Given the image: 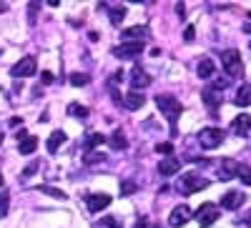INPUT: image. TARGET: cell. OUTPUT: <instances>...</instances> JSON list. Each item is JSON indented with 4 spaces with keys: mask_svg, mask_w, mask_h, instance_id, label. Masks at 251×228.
Wrapping results in <instances>:
<instances>
[{
    "mask_svg": "<svg viewBox=\"0 0 251 228\" xmlns=\"http://www.w3.org/2000/svg\"><path fill=\"white\" fill-rule=\"evenodd\" d=\"M146 35H149V28H146V25H133V28H128V30L123 33V38L128 40V43H131V40H138V43H143Z\"/></svg>",
    "mask_w": 251,
    "mask_h": 228,
    "instance_id": "cell-17",
    "label": "cell"
},
{
    "mask_svg": "<svg viewBox=\"0 0 251 228\" xmlns=\"http://www.w3.org/2000/svg\"><path fill=\"white\" fill-rule=\"evenodd\" d=\"M156 151H158V153H163L166 158H169V156L174 153V143H158V146H156Z\"/></svg>",
    "mask_w": 251,
    "mask_h": 228,
    "instance_id": "cell-29",
    "label": "cell"
},
{
    "mask_svg": "<svg viewBox=\"0 0 251 228\" xmlns=\"http://www.w3.org/2000/svg\"><path fill=\"white\" fill-rule=\"evenodd\" d=\"M68 113L75 115V118H88V108L80 106V103H71V106H68Z\"/></svg>",
    "mask_w": 251,
    "mask_h": 228,
    "instance_id": "cell-24",
    "label": "cell"
},
{
    "mask_svg": "<svg viewBox=\"0 0 251 228\" xmlns=\"http://www.w3.org/2000/svg\"><path fill=\"white\" fill-rule=\"evenodd\" d=\"M188 218H191V211H188L186 205H176V208L171 211V216H169V223H171L174 228H178V226L188 223Z\"/></svg>",
    "mask_w": 251,
    "mask_h": 228,
    "instance_id": "cell-12",
    "label": "cell"
},
{
    "mask_svg": "<svg viewBox=\"0 0 251 228\" xmlns=\"http://www.w3.org/2000/svg\"><path fill=\"white\" fill-rule=\"evenodd\" d=\"M234 103L239 108H246V106H251V86H241L239 91H236V98H234Z\"/></svg>",
    "mask_w": 251,
    "mask_h": 228,
    "instance_id": "cell-19",
    "label": "cell"
},
{
    "mask_svg": "<svg viewBox=\"0 0 251 228\" xmlns=\"http://www.w3.org/2000/svg\"><path fill=\"white\" fill-rule=\"evenodd\" d=\"M138 53H143V43L138 40H131V43H121L113 48V55L116 58H136Z\"/></svg>",
    "mask_w": 251,
    "mask_h": 228,
    "instance_id": "cell-7",
    "label": "cell"
},
{
    "mask_svg": "<svg viewBox=\"0 0 251 228\" xmlns=\"http://www.w3.org/2000/svg\"><path fill=\"white\" fill-rule=\"evenodd\" d=\"M221 63H224L226 73L231 75V78H236V75H241V73H244V66H241V53H239V50H234V48L221 53Z\"/></svg>",
    "mask_w": 251,
    "mask_h": 228,
    "instance_id": "cell-3",
    "label": "cell"
},
{
    "mask_svg": "<svg viewBox=\"0 0 251 228\" xmlns=\"http://www.w3.org/2000/svg\"><path fill=\"white\" fill-rule=\"evenodd\" d=\"M103 160H106V153H98V151H91V153H86V156H83V163H86V165L103 163Z\"/></svg>",
    "mask_w": 251,
    "mask_h": 228,
    "instance_id": "cell-22",
    "label": "cell"
},
{
    "mask_svg": "<svg viewBox=\"0 0 251 228\" xmlns=\"http://www.w3.org/2000/svg\"><path fill=\"white\" fill-rule=\"evenodd\" d=\"M5 10H8V5H5V3H0V13H5Z\"/></svg>",
    "mask_w": 251,
    "mask_h": 228,
    "instance_id": "cell-37",
    "label": "cell"
},
{
    "mask_svg": "<svg viewBox=\"0 0 251 228\" xmlns=\"http://www.w3.org/2000/svg\"><path fill=\"white\" fill-rule=\"evenodd\" d=\"M8 205H10V196L8 193H0V218L8 216Z\"/></svg>",
    "mask_w": 251,
    "mask_h": 228,
    "instance_id": "cell-27",
    "label": "cell"
},
{
    "mask_svg": "<svg viewBox=\"0 0 251 228\" xmlns=\"http://www.w3.org/2000/svg\"><path fill=\"white\" fill-rule=\"evenodd\" d=\"M244 201H246V196H244L241 191H228V193L221 198V205H224V208H228V211H234V208H241Z\"/></svg>",
    "mask_w": 251,
    "mask_h": 228,
    "instance_id": "cell-10",
    "label": "cell"
},
{
    "mask_svg": "<svg viewBox=\"0 0 251 228\" xmlns=\"http://www.w3.org/2000/svg\"><path fill=\"white\" fill-rule=\"evenodd\" d=\"M86 203H88L91 213H100L103 208H108V205H111V196L108 193H91Z\"/></svg>",
    "mask_w": 251,
    "mask_h": 228,
    "instance_id": "cell-8",
    "label": "cell"
},
{
    "mask_svg": "<svg viewBox=\"0 0 251 228\" xmlns=\"http://www.w3.org/2000/svg\"><path fill=\"white\" fill-rule=\"evenodd\" d=\"M181 171V160L176 158V156H169V158H163L161 163H158V173L161 176H174V173H178Z\"/></svg>",
    "mask_w": 251,
    "mask_h": 228,
    "instance_id": "cell-11",
    "label": "cell"
},
{
    "mask_svg": "<svg viewBox=\"0 0 251 228\" xmlns=\"http://www.w3.org/2000/svg\"><path fill=\"white\" fill-rule=\"evenodd\" d=\"M239 178H241L246 185H251V168H249V165H239Z\"/></svg>",
    "mask_w": 251,
    "mask_h": 228,
    "instance_id": "cell-28",
    "label": "cell"
},
{
    "mask_svg": "<svg viewBox=\"0 0 251 228\" xmlns=\"http://www.w3.org/2000/svg\"><path fill=\"white\" fill-rule=\"evenodd\" d=\"M43 191H48L50 196H55V198H60V201L68 198V193H63V191H58V188H43Z\"/></svg>",
    "mask_w": 251,
    "mask_h": 228,
    "instance_id": "cell-31",
    "label": "cell"
},
{
    "mask_svg": "<svg viewBox=\"0 0 251 228\" xmlns=\"http://www.w3.org/2000/svg\"><path fill=\"white\" fill-rule=\"evenodd\" d=\"M71 83H73V86H86L88 78H86V75H73V78H71Z\"/></svg>",
    "mask_w": 251,
    "mask_h": 228,
    "instance_id": "cell-33",
    "label": "cell"
},
{
    "mask_svg": "<svg viewBox=\"0 0 251 228\" xmlns=\"http://www.w3.org/2000/svg\"><path fill=\"white\" fill-rule=\"evenodd\" d=\"M131 86H133V91H138V88H146V86H151V78L146 75L141 68H136V70L131 73Z\"/></svg>",
    "mask_w": 251,
    "mask_h": 228,
    "instance_id": "cell-18",
    "label": "cell"
},
{
    "mask_svg": "<svg viewBox=\"0 0 251 228\" xmlns=\"http://www.w3.org/2000/svg\"><path fill=\"white\" fill-rule=\"evenodd\" d=\"M63 143H66V133H63V131H53L50 138H48V153H55Z\"/></svg>",
    "mask_w": 251,
    "mask_h": 228,
    "instance_id": "cell-20",
    "label": "cell"
},
{
    "mask_svg": "<svg viewBox=\"0 0 251 228\" xmlns=\"http://www.w3.org/2000/svg\"><path fill=\"white\" fill-rule=\"evenodd\" d=\"M239 165H241V163H236V160H231V158L221 160L219 178H221V181H231V178H236V176H239Z\"/></svg>",
    "mask_w": 251,
    "mask_h": 228,
    "instance_id": "cell-9",
    "label": "cell"
},
{
    "mask_svg": "<svg viewBox=\"0 0 251 228\" xmlns=\"http://www.w3.org/2000/svg\"><path fill=\"white\" fill-rule=\"evenodd\" d=\"M103 140H106V138H103L100 133H91V136L86 138V151L91 153V151H93L96 146H100V143H103Z\"/></svg>",
    "mask_w": 251,
    "mask_h": 228,
    "instance_id": "cell-25",
    "label": "cell"
},
{
    "mask_svg": "<svg viewBox=\"0 0 251 228\" xmlns=\"http://www.w3.org/2000/svg\"><path fill=\"white\" fill-rule=\"evenodd\" d=\"M196 73H199V78H211V75L216 73L214 60H211V58H201L199 66H196Z\"/></svg>",
    "mask_w": 251,
    "mask_h": 228,
    "instance_id": "cell-14",
    "label": "cell"
},
{
    "mask_svg": "<svg viewBox=\"0 0 251 228\" xmlns=\"http://www.w3.org/2000/svg\"><path fill=\"white\" fill-rule=\"evenodd\" d=\"M33 73H35V58H33V55L18 60V63L13 66V70H10L13 78H30Z\"/></svg>",
    "mask_w": 251,
    "mask_h": 228,
    "instance_id": "cell-6",
    "label": "cell"
},
{
    "mask_svg": "<svg viewBox=\"0 0 251 228\" xmlns=\"http://www.w3.org/2000/svg\"><path fill=\"white\" fill-rule=\"evenodd\" d=\"M203 100H206V106L211 108V111H216V108L221 106V100H224V98H221V93L211 86V88H206V91H203Z\"/></svg>",
    "mask_w": 251,
    "mask_h": 228,
    "instance_id": "cell-15",
    "label": "cell"
},
{
    "mask_svg": "<svg viewBox=\"0 0 251 228\" xmlns=\"http://www.w3.org/2000/svg\"><path fill=\"white\" fill-rule=\"evenodd\" d=\"M143 103H146V98H143V93H138V91H131L128 95L123 98V106H126V108H131V111H138Z\"/></svg>",
    "mask_w": 251,
    "mask_h": 228,
    "instance_id": "cell-16",
    "label": "cell"
},
{
    "mask_svg": "<svg viewBox=\"0 0 251 228\" xmlns=\"http://www.w3.org/2000/svg\"><path fill=\"white\" fill-rule=\"evenodd\" d=\"M35 168H38V163H33V165H28V168L23 171V176H25V178H28V176H33V171H35Z\"/></svg>",
    "mask_w": 251,
    "mask_h": 228,
    "instance_id": "cell-35",
    "label": "cell"
},
{
    "mask_svg": "<svg viewBox=\"0 0 251 228\" xmlns=\"http://www.w3.org/2000/svg\"><path fill=\"white\" fill-rule=\"evenodd\" d=\"M249 18H251V13H249Z\"/></svg>",
    "mask_w": 251,
    "mask_h": 228,
    "instance_id": "cell-39",
    "label": "cell"
},
{
    "mask_svg": "<svg viewBox=\"0 0 251 228\" xmlns=\"http://www.w3.org/2000/svg\"><path fill=\"white\" fill-rule=\"evenodd\" d=\"M219 205H214V203H203L201 208L196 211V218H199V223H201V228H206V226H214L216 221H219Z\"/></svg>",
    "mask_w": 251,
    "mask_h": 228,
    "instance_id": "cell-5",
    "label": "cell"
},
{
    "mask_svg": "<svg viewBox=\"0 0 251 228\" xmlns=\"http://www.w3.org/2000/svg\"><path fill=\"white\" fill-rule=\"evenodd\" d=\"M194 35H196V28H194V25H188V28L183 30V38L188 40V43H191V40H194Z\"/></svg>",
    "mask_w": 251,
    "mask_h": 228,
    "instance_id": "cell-34",
    "label": "cell"
},
{
    "mask_svg": "<svg viewBox=\"0 0 251 228\" xmlns=\"http://www.w3.org/2000/svg\"><path fill=\"white\" fill-rule=\"evenodd\" d=\"M199 143H201V148L211 151V148H216V146L224 143V131L221 128H203L199 133Z\"/></svg>",
    "mask_w": 251,
    "mask_h": 228,
    "instance_id": "cell-4",
    "label": "cell"
},
{
    "mask_svg": "<svg viewBox=\"0 0 251 228\" xmlns=\"http://www.w3.org/2000/svg\"><path fill=\"white\" fill-rule=\"evenodd\" d=\"M156 106L161 108V113L169 118V123H171V131H176V120H178V115H181V103L171 95V93H161V95H156Z\"/></svg>",
    "mask_w": 251,
    "mask_h": 228,
    "instance_id": "cell-1",
    "label": "cell"
},
{
    "mask_svg": "<svg viewBox=\"0 0 251 228\" xmlns=\"http://www.w3.org/2000/svg\"><path fill=\"white\" fill-rule=\"evenodd\" d=\"M176 188H178L183 196H194V193L208 188V181L201 178V176H196V173H181V178H178V183H176Z\"/></svg>",
    "mask_w": 251,
    "mask_h": 228,
    "instance_id": "cell-2",
    "label": "cell"
},
{
    "mask_svg": "<svg viewBox=\"0 0 251 228\" xmlns=\"http://www.w3.org/2000/svg\"><path fill=\"white\" fill-rule=\"evenodd\" d=\"M183 10H186V8H183V3H176V13H178L181 18H183Z\"/></svg>",
    "mask_w": 251,
    "mask_h": 228,
    "instance_id": "cell-36",
    "label": "cell"
},
{
    "mask_svg": "<svg viewBox=\"0 0 251 228\" xmlns=\"http://www.w3.org/2000/svg\"><path fill=\"white\" fill-rule=\"evenodd\" d=\"M103 226H106V228H121V223H118L116 218H111V216L103 218Z\"/></svg>",
    "mask_w": 251,
    "mask_h": 228,
    "instance_id": "cell-32",
    "label": "cell"
},
{
    "mask_svg": "<svg viewBox=\"0 0 251 228\" xmlns=\"http://www.w3.org/2000/svg\"><path fill=\"white\" fill-rule=\"evenodd\" d=\"M249 128H251V115H249V113L236 115V118H234V123H231V131H234L236 136H246V133H249Z\"/></svg>",
    "mask_w": 251,
    "mask_h": 228,
    "instance_id": "cell-13",
    "label": "cell"
},
{
    "mask_svg": "<svg viewBox=\"0 0 251 228\" xmlns=\"http://www.w3.org/2000/svg\"><path fill=\"white\" fill-rule=\"evenodd\" d=\"M136 191V183H131V181H123L121 183V196H131Z\"/></svg>",
    "mask_w": 251,
    "mask_h": 228,
    "instance_id": "cell-30",
    "label": "cell"
},
{
    "mask_svg": "<svg viewBox=\"0 0 251 228\" xmlns=\"http://www.w3.org/2000/svg\"><path fill=\"white\" fill-rule=\"evenodd\" d=\"M126 146H128V140H126V136L121 133V131H116L113 136H111V148H126Z\"/></svg>",
    "mask_w": 251,
    "mask_h": 228,
    "instance_id": "cell-23",
    "label": "cell"
},
{
    "mask_svg": "<svg viewBox=\"0 0 251 228\" xmlns=\"http://www.w3.org/2000/svg\"><path fill=\"white\" fill-rule=\"evenodd\" d=\"M0 185H3V173H0Z\"/></svg>",
    "mask_w": 251,
    "mask_h": 228,
    "instance_id": "cell-38",
    "label": "cell"
},
{
    "mask_svg": "<svg viewBox=\"0 0 251 228\" xmlns=\"http://www.w3.org/2000/svg\"><path fill=\"white\" fill-rule=\"evenodd\" d=\"M35 146H38V138H35V136H28V138H23V140H18V151L23 153V156H30V153L35 151Z\"/></svg>",
    "mask_w": 251,
    "mask_h": 228,
    "instance_id": "cell-21",
    "label": "cell"
},
{
    "mask_svg": "<svg viewBox=\"0 0 251 228\" xmlns=\"http://www.w3.org/2000/svg\"><path fill=\"white\" fill-rule=\"evenodd\" d=\"M126 18V8L121 5V8H111V23L113 25H121V20Z\"/></svg>",
    "mask_w": 251,
    "mask_h": 228,
    "instance_id": "cell-26",
    "label": "cell"
}]
</instances>
